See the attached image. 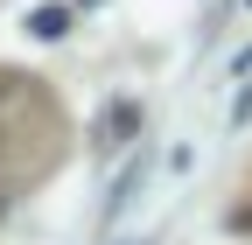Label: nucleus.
Returning <instances> with one entry per match:
<instances>
[{
    "instance_id": "nucleus-1",
    "label": "nucleus",
    "mask_w": 252,
    "mask_h": 245,
    "mask_svg": "<svg viewBox=\"0 0 252 245\" xmlns=\"http://www.w3.org/2000/svg\"><path fill=\"white\" fill-rule=\"evenodd\" d=\"M91 133H98V147H105V154H119V147H126V140L140 133V105H133V98L105 105V112H98V126H91Z\"/></svg>"
},
{
    "instance_id": "nucleus-2",
    "label": "nucleus",
    "mask_w": 252,
    "mask_h": 245,
    "mask_svg": "<svg viewBox=\"0 0 252 245\" xmlns=\"http://www.w3.org/2000/svg\"><path fill=\"white\" fill-rule=\"evenodd\" d=\"M28 28H35L42 42H49V35H63V7H35V14H28Z\"/></svg>"
},
{
    "instance_id": "nucleus-3",
    "label": "nucleus",
    "mask_w": 252,
    "mask_h": 245,
    "mask_svg": "<svg viewBox=\"0 0 252 245\" xmlns=\"http://www.w3.org/2000/svg\"><path fill=\"white\" fill-rule=\"evenodd\" d=\"M0 147H7V126H0Z\"/></svg>"
}]
</instances>
